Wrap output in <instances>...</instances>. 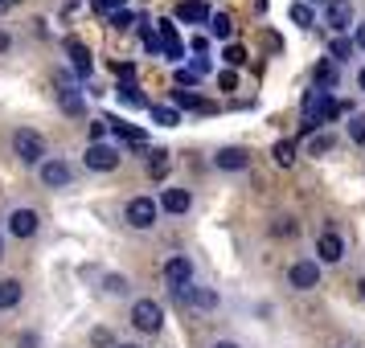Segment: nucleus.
<instances>
[{
	"mask_svg": "<svg viewBox=\"0 0 365 348\" xmlns=\"http://www.w3.org/2000/svg\"><path fill=\"white\" fill-rule=\"evenodd\" d=\"M341 111H345V102L332 99V90H320V86H312V90L304 95V132H316L320 123L336 119Z\"/></svg>",
	"mask_w": 365,
	"mask_h": 348,
	"instance_id": "f257e3e1",
	"label": "nucleus"
},
{
	"mask_svg": "<svg viewBox=\"0 0 365 348\" xmlns=\"http://www.w3.org/2000/svg\"><path fill=\"white\" fill-rule=\"evenodd\" d=\"M13 152H17L25 164H46V139L29 127H17L13 132Z\"/></svg>",
	"mask_w": 365,
	"mask_h": 348,
	"instance_id": "f03ea898",
	"label": "nucleus"
},
{
	"mask_svg": "<svg viewBox=\"0 0 365 348\" xmlns=\"http://www.w3.org/2000/svg\"><path fill=\"white\" fill-rule=\"evenodd\" d=\"M156 201L152 197H132L128 201V209H123V217H128V226L132 230H148V226H156Z\"/></svg>",
	"mask_w": 365,
	"mask_h": 348,
	"instance_id": "7ed1b4c3",
	"label": "nucleus"
},
{
	"mask_svg": "<svg viewBox=\"0 0 365 348\" xmlns=\"http://www.w3.org/2000/svg\"><path fill=\"white\" fill-rule=\"evenodd\" d=\"M132 324L140 332H160V324H165V312H160V303L156 299H140L132 307Z\"/></svg>",
	"mask_w": 365,
	"mask_h": 348,
	"instance_id": "20e7f679",
	"label": "nucleus"
},
{
	"mask_svg": "<svg viewBox=\"0 0 365 348\" xmlns=\"http://www.w3.org/2000/svg\"><path fill=\"white\" fill-rule=\"evenodd\" d=\"M287 283H292L296 291H312L316 283H320V263H312V258L292 263V266H287Z\"/></svg>",
	"mask_w": 365,
	"mask_h": 348,
	"instance_id": "39448f33",
	"label": "nucleus"
},
{
	"mask_svg": "<svg viewBox=\"0 0 365 348\" xmlns=\"http://www.w3.org/2000/svg\"><path fill=\"white\" fill-rule=\"evenodd\" d=\"M324 25H329L332 33L357 29V21H353V9H349V0H329V4H324Z\"/></svg>",
	"mask_w": 365,
	"mask_h": 348,
	"instance_id": "423d86ee",
	"label": "nucleus"
},
{
	"mask_svg": "<svg viewBox=\"0 0 365 348\" xmlns=\"http://www.w3.org/2000/svg\"><path fill=\"white\" fill-rule=\"evenodd\" d=\"M165 279L181 291V287H189L193 283V258H185V254H173L165 263Z\"/></svg>",
	"mask_w": 365,
	"mask_h": 348,
	"instance_id": "0eeeda50",
	"label": "nucleus"
},
{
	"mask_svg": "<svg viewBox=\"0 0 365 348\" xmlns=\"http://www.w3.org/2000/svg\"><path fill=\"white\" fill-rule=\"evenodd\" d=\"M66 58H70V66H74L78 78H91V74H95V66H91V50H86L78 37H66Z\"/></svg>",
	"mask_w": 365,
	"mask_h": 348,
	"instance_id": "6e6552de",
	"label": "nucleus"
},
{
	"mask_svg": "<svg viewBox=\"0 0 365 348\" xmlns=\"http://www.w3.org/2000/svg\"><path fill=\"white\" fill-rule=\"evenodd\" d=\"M119 164V152L111 144H91L86 148V168H95V172H111Z\"/></svg>",
	"mask_w": 365,
	"mask_h": 348,
	"instance_id": "1a4fd4ad",
	"label": "nucleus"
},
{
	"mask_svg": "<svg viewBox=\"0 0 365 348\" xmlns=\"http://www.w3.org/2000/svg\"><path fill=\"white\" fill-rule=\"evenodd\" d=\"M316 254H320V263H341V254H345V242H341V233L336 230H324L316 238Z\"/></svg>",
	"mask_w": 365,
	"mask_h": 348,
	"instance_id": "9d476101",
	"label": "nucleus"
},
{
	"mask_svg": "<svg viewBox=\"0 0 365 348\" xmlns=\"http://www.w3.org/2000/svg\"><path fill=\"white\" fill-rule=\"evenodd\" d=\"M156 37H160V50H165L168 62H181L185 46H181V37H177V29H173V21H160V25H156Z\"/></svg>",
	"mask_w": 365,
	"mask_h": 348,
	"instance_id": "9b49d317",
	"label": "nucleus"
},
{
	"mask_svg": "<svg viewBox=\"0 0 365 348\" xmlns=\"http://www.w3.org/2000/svg\"><path fill=\"white\" fill-rule=\"evenodd\" d=\"M70 176H74V172H70L66 160H46V164H41V184H46V189H62V184H70Z\"/></svg>",
	"mask_w": 365,
	"mask_h": 348,
	"instance_id": "f8f14e48",
	"label": "nucleus"
},
{
	"mask_svg": "<svg viewBox=\"0 0 365 348\" xmlns=\"http://www.w3.org/2000/svg\"><path fill=\"white\" fill-rule=\"evenodd\" d=\"M37 226H41V217L34 209H13V217H9V230L17 233V238H34Z\"/></svg>",
	"mask_w": 365,
	"mask_h": 348,
	"instance_id": "ddd939ff",
	"label": "nucleus"
},
{
	"mask_svg": "<svg viewBox=\"0 0 365 348\" xmlns=\"http://www.w3.org/2000/svg\"><path fill=\"white\" fill-rule=\"evenodd\" d=\"M214 164L222 168V172H242V168L250 164V152L247 148H222L214 156Z\"/></svg>",
	"mask_w": 365,
	"mask_h": 348,
	"instance_id": "4468645a",
	"label": "nucleus"
},
{
	"mask_svg": "<svg viewBox=\"0 0 365 348\" xmlns=\"http://www.w3.org/2000/svg\"><path fill=\"white\" fill-rule=\"evenodd\" d=\"M189 205H193V193L189 189H165L160 193V209L165 213H189Z\"/></svg>",
	"mask_w": 365,
	"mask_h": 348,
	"instance_id": "2eb2a0df",
	"label": "nucleus"
},
{
	"mask_svg": "<svg viewBox=\"0 0 365 348\" xmlns=\"http://www.w3.org/2000/svg\"><path fill=\"white\" fill-rule=\"evenodd\" d=\"M177 17H181V21H193V25H201V21L214 17V13H210V4H205V0H181V4H177Z\"/></svg>",
	"mask_w": 365,
	"mask_h": 348,
	"instance_id": "dca6fc26",
	"label": "nucleus"
},
{
	"mask_svg": "<svg viewBox=\"0 0 365 348\" xmlns=\"http://www.w3.org/2000/svg\"><path fill=\"white\" fill-rule=\"evenodd\" d=\"M173 102H177V111H210V102L193 90H173Z\"/></svg>",
	"mask_w": 365,
	"mask_h": 348,
	"instance_id": "f3484780",
	"label": "nucleus"
},
{
	"mask_svg": "<svg viewBox=\"0 0 365 348\" xmlns=\"http://www.w3.org/2000/svg\"><path fill=\"white\" fill-rule=\"evenodd\" d=\"M21 295H25V291H21V283H17V279H4V283H0V312L17 307Z\"/></svg>",
	"mask_w": 365,
	"mask_h": 348,
	"instance_id": "a211bd4d",
	"label": "nucleus"
},
{
	"mask_svg": "<svg viewBox=\"0 0 365 348\" xmlns=\"http://www.w3.org/2000/svg\"><path fill=\"white\" fill-rule=\"evenodd\" d=\"M271 156H275V164H279V168H292V164H296V139H275Z\"/></svg>",
	"mask_w": 365,
	"mask_h": 348,
	"instance_id": "6ab92c4d",
	"label": "nucleus"
},
{
	"mask_svg": "<svg viewBox=\"0 0 365 348\" xmlns=\"http://www.w3.org/2000/svg\"><path fill=\"white\" fill-rule=\"evenodd\" d=\"M58 102H62L66 115H83V95H78L74 86H62V90H58Z\"/></svg>",
	"mask_w": 365,
	"mask_h": 348,
	"instance_id": "aec40b11",
	"label": "nucleus"
},
{
	"mask_svg": "<svg viewBox=\"0 0 365 348\" xmlns=\"http://www.w3.org/2000/svg\"><path fill=\"white\" fill-rule=\"evenodd\" d=\"M210 33H214L217 41H230V37H234V21H230V13H214V17H210Z\"/></svg>",
	"mask_w": 365,
	"mask_h": 348,
	"instance_id": "412c9836",
	"label": "nucleus"
},
{
	"mask_svg": "<svg viewBox=\"0 0 365 348\" xmlns=\"http://www.w3.org/2000/svg\"><path fill=\"white\" fill-rule=\"evenodd\" d=\"M316 86H320V90H332V86H336V66H332V62H316Z\"/></svg>",
	"mask_w": 365,
	"mask_h": 348,
	"instance_id": "4be33fe9",
	"label": "nucleus"
},
{
	"mask_svg": "<svg viewBox=\"0 0 365 348\" xmlns=\"http://www.w3.org/2000/svg\"><path fill=\"white\" fill-rule=\"evenodd\" d=\"M345 132H349V139H353V144H361V148H365V111H353V115H349Z\"/></svg>",
	"mask_w": 365,
	"mask_h": 348,
	"instance_id": "5701e85b",
	"label": "nucleus"
},
{
	"mask_svg": "<svg viewBox=\"0 0 365 348\" xmlns=\"http://www.w3.org/2000/svg\"><path fill=\"white\" fill-rule=\"evenodd\" d=\"M111 132H115L123 144H135V148H144V144H148V139H144V132H140V127H132V123H115Z\"/></svg>",
	"mask_w": 365,
	"mask_h": 348,
	"instance_id": "b1692460",
	"label": "nucleus"
},
{
	"mask_svg": "<svg viewBox=\"0 0 365 348\" xmlns=\"http://www.w3.org/2000/svg\"><path fill=\"white\" fill-rule=\"evenodd\" d=\"M152 119H156L160 127H177V123H181V111H177V107H160V102H156V107H152Z\"/></svg>",
	"mask_w": 365,
	"mask_h": 348,
	"instance_id": "393cba45",
	"label": "nucleus"
},
{
	"mask_svg": "<svg viewBox=\"0 0 365 348\" xmlns=\"http://www.w3.org/2000/svg\"><path fill=\"white\" fill-rule=\"evenodd\" d=\"M287 13H292V21H296V25H304V29H308V25H312V4H308V0H292V9H287Z\"/></svg>",
	"mask_w": 365,
	"mask_h": 348,
	"instance_id": "a878e982",
	"label": "nucleus"
},
{
	"mask_svg": "<svg viewBox=\"0 0 365 348\" xmlns=\"http://www.w3.org/2000/svg\"><path fill=\"white\" fill-rule=\"evenodd\" d=\"M119 102H123V107H128V111H140V107H144V95H140V90H135V86H119Z\"/></svg>",
	"mask_w": 365,
	"mask_h": 348,
	"instance_id": "bb28decb",
	"label": "nucleus"
},
{
	"mask_svg": "<svg viewBox=\"0 0 365 348\" xmlns=\"http://www.w3.org/2000/svg\"><path fill=\"white\" fill-rule=\"evenodd\" d=\"M329 53H332V62H345L349 53H353V41H349V37H336Z\"/></svg>",
	"mask_w": 365,
	"mask_h": 348,
	"instance_id": "cd10ccee",
	"label": "nucleus"
},
{
	"mask_svg": "<svg viewBox=\"0 0 365 348\" xmlns=\"http://www.w3.org/2000/svg\"><path fill=\"white\" fill-rule=\"evenodd\" d=\"M123 4H128V0H91V9H95V13H107V17H115Z\"/></svg>",
	"mask_w": 365,
	"mask_h": 348,
	"instance_id": "c85d7f7f",
	"label": "nucleus"
},
{
	"mask_svg": "<svg viewBox=\"0 0 365 348\" xmlns=\"http://www.w3.org/2000/svg\"><path fill=\"white\" fill-rule=\"evenodd\" d=\"M135 21L140 17H135L132 9H119L115 17H111V25H115V29H135Z\"/></svg>",
	"mask_w": 365,
	"mask_h": 348,
	"instance_id": "c756f323",
	"label": "nucleus"
},
{
	"mask_svg": "<svg viewBox=\"0 0 365 348\" xmlns=\"http://www.w3.org/2000/svg\"><path fill=\"white\" fill-rule=\"evenodd\" d=\"M222 58H226V66H242V62H247V50H242V46H226Z\"/></svg>",
	"mask_w": 365,
	"mask_h": 348,
	"instance_id": "7c9ffc66",
	"label": "nucleus"
},
{
	"mask_svg": "<svg viewBox=\"0 0 365 348\" xmlns=\"http://www.w3.org/2000/svg\"><path fill=\"white\" fill-rule=\"evenodd\" d=\"M148 172H152V176H165V172H168V152H156V156H152Z\"/></svg>",
	"mask_w": 365,
	"mask_h": 348,
	"instance_id": "2f4dec72",
	"label": "nucleus"
},
{
	"mask_svg": "<svg viewBox=\"0 0 365 348\" xmlns=\"http://www.w3.org/2000/svg\"><path fill=\"white\" fill-rule=\"evenodd\" d=\"M271 230L279 233V238H287V233H292V238H296V233H299V226H296V221H292V217H279V221H275V226H271Z\"/></svg>",
	"mask_w": 365,
	"mask_h": 348,
	"instance_id": "473e14b6",
	"label": "nucleus"
},
{
	"mask_svg": "<svg viewBox=\"0 0 365 348\" xmlns=\"http://www.w3.org/2000/svg\"><path fill=\"white\" fill-rule=\"evenodd\" d=\"M193 303H197V307H214L217 295H214V291H193Z\"/></svg>",
	"mask_w": 365,
	"mask_h": 348,
	"instance_id": "72a5a7b5",
	"label": "nucleus"
},
{
	"mask_svg": "<svg viewBox=\"0 0 365 348\" xmlns=\"http://www.w3.org/2000/svg\"><path fill=\"white\" fill-rule=\"evenodd\" d=\"M123 287H128L123 275H107V291H111V295H123Z\"/></svg>",
	"mask_w": 365,
	"mask_h": 348,
	"instance_id": "f704fd0d",
	"label": "nucleus"
},
{
	"mask_svg": "<svg viewBox=\"0 0 365 348\" xmlns=\"http://www.w3.org/2000/svg\"><path fill=\"white\" fill-rule=\"evenodd\" d=\"M217 86H222V90H234V86H238L234 70H222V74H217Z\"/></svg>",
	"mask_w": 365,
	"mask_h": 348,
	"instance_id": "c9c22d12",
	"label": "nucleus"
},
{
	"mask_svg": "<svg viewBox=\"0 0 365 348\" xmlns=\"http://www.w3.org/2000/svg\"><path fill=\"white\" fill-rule=\"evenodd\" d=\"M177 83L181 86H197V70H177Z\"/></svg>",
	"mask_w": 365,
	"mask_h": 348,
	"instance_id": "e433bc0d",
	"label": "nucleus"
},
{
	"mask_svg": "<svg viewBox=\"0 0 365 348\" xmlns=\"http://www.w3.org/2000/svg\"><path fill=\"white\" fill-rule=\"evenodd\" d=\"M329 148H332V135H329V132L312 139V152H329Z\"/></svg>",
	"mask_w": 365,
	"mask_h": 348,
	"instance_id": "4c0bfd02",
	"label": "nucleus"
},
{
	"mask_svg": "<svg viewBox=\"0 0 365 348\" xmlns=\"http://www.w3.org/2000/svg\"><path fill=\"white\" fill-rule=\"evenodd\" d=\"M103 135H107V123H103V119L99 123H91V144H99Z\"/></svg>",
	"mask_w": 365,
	"mask_h": 348,
	"instance_id": "58836bf2",
	"label": "nucleus"
},
{
	"mask_svg": "<svg viewBox=\"0 0 365 348\" xmlns=\"http://www.w3.org/2000/svg\"><path fill=\"white\" fill-rule=\"evenodd\" d=\"M353 50H365V21L353 29Z\"/></svg>",
	"mask_w": 365,
	"mask_h": 348,
	"instance_id": "ea45409f",
	"label": "nucleus"
},
{
	"mask_svg": "<svg viewBox=\"0 0 365 348\" xmlns=\"http://www.w3.org/2000/svg\"><path fill=\"white\" fill-rule=\"evenodd\" d=\"M357 90H365V66L357 70Z\"/></svg>",
	"mask_w": 365,
	"mask_h": 348,
	"instance_id": "a19ab883",
	"label": "nucleus"
},
{
	"mask_svg": "<svg viewBox=\"0 0 365 348\" xmlns=\"http://www.w3.org/2000/svg\"><path fill=\"white\" fill-rule=\"evenodd\" d=\"M214 348H238V344H234V340H217Z\"/></svg>",
	"mask_w": 365,
	"mask_h": 348,
	"instance_id": "79ce46f5",
	"label": "nucleus"
},
{
	"mask_svg": "<svg viewBox=\"0 0 365 348\" xmlns=\"http://www.w3.org/2000/svg\"><path fill=\"white\" fill-rule=\"evenodd\" d=\"M9 50V33H0V53Z\"/></svg>",
	"mask_w": 365,
	"mask_h": 348,
	"instance_id": "37998d69",
	"label": "nucleus"
},
{
	"mask_svg": "<svg viewBox=\"0 0 365 348\" xmlns=\"http://www.w3.org/2000/svg\"><path fill=\"white\" fill-rule=\"evenodd\" d=\"M9 4H13V0H0V17H4V13H9Z\"/></svg>",
	"mask_w": 365,
	"mask_h": 348,
	"instance_id": "c03bdc74",
	"label": "nucleus"
},
{
	"mask_svg": "<svg viewBox=\"0 0 365 348\" xmlns=\"http://www.w3.org/2000/svg\"><path fill=\"white\" fill-rule=\"evenodd\" d=\"M0 258H4V238H0Z\"/></svg>",
	"mask_w": 365,
	"mask_h": 348,
	"instance_id": "a18cd8bd",
	"label": "nucleus"
},
{
	"mask_svg": "<svg viewBox=\"0 0 365 348\" xmlns=\"http://www.w3.org/2000/svg\"><path fill=\"white\" fill-rule=\"evenodd\" d=\"M111 348H135V344H111Z\"/></svg>",
	"mask_w": 365,
	"mask_h": 348,
	"instance_id": "49530a36",
	"label": "nucleus"
},
{
	"mask_svg": "<svg viewBox=\"0 0 365 348\" xmlns=\"http://www.w3.org/2000/svg\"><path fill=\"white\" fill-rule=\"evenodd\" d=\"M357 287H361V295H365V279H361V283H357Z\"/></svg>",
	"mask_w": 365,
	"mask_h": 348,
	"instance_id": "de8ad7c7",
	"label": "nucleus"
}]
</instances>
